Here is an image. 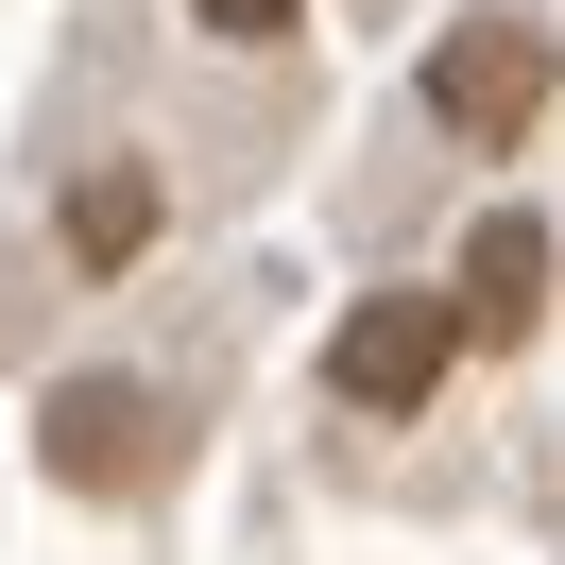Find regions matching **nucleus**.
Listing matches in <instances>:
<instances>
[{"label": "nucleus", "mask_w": 565, "mask_h": 565, "mask_svg": "<svg viewBox=\"0 0 565 565\" xmlns=\"http://www.w3.org/2000/svg\"><path fill=\"white\" fill-rule=\"evenodd\" d=\"M531 104H548V35H531V18H462L446 52H428V120H446V138H531Z\"/></svg>", "instance_id": "obj_1"}, {"label": "nucleus", "mask_w": 565, "mask_h": 565, "mask_svg": "<svg viewBox=\"0 0 565 565\" xmlns=\"http://www.w3.org/2000/svg\"><path fill=\"white\" fill-rule=\"evenodd\" d=\"M154 462H172V412H154L138 377H70L52 394V480L70 497H138Z\"/></svg>", "instance_id": "obj_2"}, {"label": "nucleus", "mask_w": 565, "mask_h": 565, "mask_svg": "<svg viewBox=\"0 0 565 565\" xmlns=\"http://www.w3.org/2000/svg\"><path fill=\"white\" fill-rule=\"evenodd\" d=\"M446 343L462 326L428 309V291H377V309H343V343H326V394H343V412H412V394L446 377Z\"/></svg>", "instance_id": "obj_3"}, {"label": "nucleus", "mask_w": 565, "mask_h": 565, "mask_svg": "<svg viewBox=\"0 0 565 565\" xmlns=\"http://www.w3.org/2000/svg\"><path fill=\"white\" fill-rule=\"evenodd\" d=\"M531 309H548V223H531V206H497L480 241H462L446 326H462V343H531Z\"/></svg>", "instance_id": "obj_4"}, {"label": "nucleus", "mask_w": 565, "mask_h": 565, "mask_svg": "<svg viewBox=\"0 0 565 565\" xmlns=\"http://www.w3.org/2000/svg\"><path fill=\"white\" fill-rule=\"evenodd\" d=\"M138 241H154V172H86V189H70V257H86V275H120Z\"/></svg>", "instance_id": "obj_5"}, {"label": "nucleus", "mask_w": 565, "mask_h": 565, "mask_svg": "<svg viewBox=\"0 0 565 565\" xmlns=\"http://www.w3.org/2000/svg\"><path fill=\"white\" fill-rule=\"evenodd\" d=\"M189 18H206V35H275L291 0H189Z\"/></svg>", "instance_id": "obj_6"}]
</instances>
